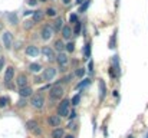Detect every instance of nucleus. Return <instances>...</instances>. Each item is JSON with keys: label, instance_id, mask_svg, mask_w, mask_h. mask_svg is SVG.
Listing matches in <instances>:
<instances>
[{"label": "nucleus", "instance_id": "nucleus-1", "mask_svg": "<svg viewBox=\"0 0 148 138\" xmlns=\"http://www.w3.org/2000/svg\"><path fill=\"white\" fill-rule=\"evenodd\" d=\"M65 95V88L62 84H55L49 88V99L50 101H59Z\"/></svg>", "mask_w": 148, "mask_h": 138}, {"label": "nucleus", "instance_id": "nucleus-2", "mask_svg": "<svg viewBox=\"0 0 148 138\" xmlns=\"http://www.w3.org/2000/svg\"><path fill=\"white\" fill-rule=\"evenodd\" d=\"M45 104H46V98H45L43 93L36 92V93H33V95L30 96V105H32V108H35V109H42V108L45 106Z\"/></svg>", "mask_w": 148, "mask_h": 138}, {"label": "nucleus", "instance_id": "nucleus-3", "mask_svg": "<svg viewBox=\"0 0 148 138\" xmlns=\"http://www.w3.org/2000/svg\"><path fill=\"white\" fill-rule=\"evenodd\" d=\"M69 112H71V99H62L60 101V104L58 105V115L60 117V118H66L68 115H69Z\"/></svg>", "mask_w": 148, "mask_h": 138}, {"label": "nucleus", "instance_id": "nucleus-4", "mask_svg": "<svg viewBox=\"0 0 148 138\" xmlns=\"http://www.w3.org/2000/svg\"><path fill=\"white\" fill-rule=\"evenodd\" d=\"M26 128H27L33 135L42 137V128H40V125H39V122H38L36 119H29V121L26 122Z\"/></svg>", "mask_w": 148, "mask_h": 138}, {"label": "nucleus", "instance_id": "nucleus-5", "mask_svg": "<svg viewBox=\"0 0 148 138\" xmlns=\"http://www.w3.org/2000/svg\"><path fill=\"white\" fill-rule=\"evenodd\" d=\"M56 73H58L56 68H53V66H48V68H45V69H43V72H42V79H43V81H46V82H50L52 79H55Z\"/></svg>", "mask_w": 148, "mask_h": 138}, {"label": "nucleus", "instance_id": "nucleus-6", "mask_svg": "<svg viewBox=\"0 0 148 138\" xmlns=\"http://www.w3.org/2000/svg\"><path fill=\"white\" fill-rule=\"evenodd\" d=\"M56 62L59 65V68H62V71H65V68L69 65V56L66 52H60L56 55Z\"/></svg>", "mask_w": 148, "mask_h": 138}, {"label": "nucleus", "instance_id": "nucleus-7", "mask_svg": "<svg viewBox=\"0 0 148 138\" xmlns=\"http://www.w3.org/2000/svg\"><path fill=\"white\" fill-rule=\"evenodd\" d=\"M53 33L55 32H53L50 25H43V27L40 29V39L42 41H49V39H52Z\"/></svg>", "mask_w": 148, "mask_h": 138}, {"label": "nucleus", "instance_id": "nucleus-8", "mask_svg": "<svg viewBox=\"0 0 148 138\" xmlns=\"http://www.w3.org/2000/svg\"><path fill=\"white\" fill-rule=\"evenodd\" d=\"M40 53H42L43 58H46L49 62H53V60L56 59V55H55V50H53L52 46H43L42 50H40Z\"/></svg>", "mask_w": 148, "mask_h": 138}, {"label": "nucleus", "instance_id": "nucleus-9", "mask_svg": "<svg viewBox=\"0 0 148 138\" xmlns=\"http://www.w3.org/2000/svg\"><path fill=\"white\" fill-rule=\"evenodd\" d=\"M1 39H3V46H4V49H7V50L12 49V45H13V35H12V32H9V30L3 32Z\"/></svg>", "mask_w": 148, "mask_h": 138}, {"label": "nucleus", "instance_id": "nucleus-10", "mask_svg": "<svg viewBox=\"0 0 148 138\" xmlns=\"http://www.w3.org/2000/svg\"><path fill=\"white\" fill-rule=\"evenodd\" d=\"M48 124H49V127L58 128V127L62 124V118H60L58 114H52V115L48 117Z\"/></svg>", "mask_w": 148, "mask_h": 138}, {"label": "nucleus", "instance_id": "nucleus-11", "mask_svg": "<svg viewBox=\"0 0 148 138\" xmlns=\"http://www.w3.org/2000/svg\"><path fill=\"white\" fill-rule=\"evenodd\" d=\"M60 33H62V39H63V41H69V39L73 36V30H72V27H71L69 25H65V26L62 27Z\"/></svg>", "mask_w": 148, "mask_h": 138}, {"label": "nucleus", "instance_id": "nucleus-12", "mask_svg": "<svg viewBox=\"0 0 148 138\" xmlns=\"http://www.w3.org/2000/svg\"><path fill=\"white\" fill-rule=\"evenodd\" d=\"M13 78H14V68L13 66L6 68V72H4V82H6V85H9L13 81Z\"/></svg>", "mask_w": 148, "mask_h": 138}, {"label": "nucleus", "instance_id": "nucleus-13", "mask_svg": "<svg viewBox=\"0 0 148 138\" xmlns=\"http://www.w3.org/2000/svg\"><path fill=\"white\" fill-rule=\"evenodd\" d=\"M33 95V89H32V87H23V88H19V96L20 98H29V96H32Z\"/></svg>", "mask_w": 148, "mask_h": 138}, {"label": "nucleus", "instance_id": "nucleus-14", "mask_svg": "<svg viewBox=\"0 0 148 138\" xmlns=\"http://www.w3.org/2000/svg\"><path fill=\"white\" fill-rule=\"evenodd\" d=\"M43 17H45V12L43 10H36V12H33V14H32V22L36 25V23H40L42 20H43Z\"/></svg>", "mask_w": 148, "mask_h": 138}, {"label": "nucleus", "instance_id": "nucleus-15", "mask_svg": "<svg viewBox=\"0 0 148 138\" xmlns=\"http://www.w3.org/2000/svg\"><path fill=\"white\" fill-rule=\"evenodd\" d=\"M27 84H29V81H27V76H26L25 73H20V75L16 78V85H17L19 88L27 87Z\"/></svg>", "mask_w": 148, "mask_h": 138}, {"label": "nucleus", "instance_id": "nucleus-16", "mask_svg": "<svg viewBox=\"0 0 148 138\" xmlns=\"http://www.w3.org/2000/svg\"><path fill=\"white\" fill-rule=\"evenodd\" d=\"M25 52H26V55H27V56H32V58H36V56L40 53V50L38 49V46H35V45L27 46Z\"/></svg>", "mask_w": 148, "mask_h": 138}, {"label": "nucleus", "instance_id": "nucleus-17", "mask_svg": "<svg viewBox=\"0 0 148 138\" xmlns=\"http://www.w3.org/2000/svg\"><path fill=\"white\" fill-rule=\"evenodd\" d=\"M63 26H65V25H63V19H62V17H56L55 22H53V25H52V29H53V32L56 33V32H60Z\"/></svg>", "mask_w": 148, "mask_h": 138}, {"label": "nucleus", "instance_id": "nucleus-18", "mask_svg": "<svg viewBox=\"0 0 148 138\" xmlns=\"http://www.w3.org/2000/svg\"><path fill=\"white\" fill-rule=\"evenodd\" d=\"M99 101H103L105 99V96H106V84H105V81H99Z\"/></svg>", "mask_w": 148, "mask_h": 138}, {"label": "nucleus", "instance_id": "nucleus-19", "mask_svg": "<svg viewBox=\"0 0 148 138\" xmlns=\"http://www.w3.org/2000/svg\"><path fill=\"white\" fill-rule=\"evenodd\" d=\"M65 45H66V43H65L63 39H56L55 43H53V46H55L53 50H56V52H59V53H60V52H65Z\"/></svg>", "mask_w": 148, "mask_h": 138}, {"label": "nucleus", "instance_id": "nucleus-20", "mask_svg": "<svg viewBox=\"0 0 148 138\" xmlns=\"http://www.w3.org/2000/svg\"><path fill=\"white\" fill-rule=\"evenodd\" d=\"M115 71H116V73H118V76L121 75V66H119V58H118V55H114L112 56V65H111Z\"/></svg>", "mask_w": 148, "mask_h": 138}, {"label": "nucleus", "instance_id": "nucleus-21", "mask_svg": "<svg viewBox=\"0 0 148 138\" xmlns=\"http://www.w3.org/2000/svg\"><path fill=\"white\" fill-rule=\"evenodd\" d=\"M29 71H30V72H33V73H39V72L42 71V65H40V63H38V62H33V63H30V65H29Z\"/></svg>", "mask_w": 148, "mask_h": 138}, {"label": "nucleus", "instance_id": "nucleus-22", "mask_svg": "<svg viewBox=\"0 0 148 138\" xmlns=\"http://www.w3.org/2000/svg\"><path fill=\"white\" fill-rule=\"evenodd\" d=\"M91 3H92V0H85L82 4H79V9H78V13H85L88 9H89V6H91Z\"/></svg>", "mask_w": 148, "mask_h": 138}, {"label": "nucleus", "instance_id": "nucleus-23", "mask_svg": "<svg viewBox=\"0 0 148 138\" xmlns=\"http://www.w3.org/2000/svg\"><path fill=\"white\" fill-rule=\"evenodd\" d=\"M52 138H63V135H65V131L62 130V128H53V131H52Z\"/></svg>", "mask_w": 148, "mask_h": 138}, {"label": "nucleus", "instance_id": "nucleus-24", "mask_svg": "<svg viewBox=\"0 0 148 138\" xmlns=\"http://www.w3.org/2000/svg\"><path fill=\"white\" fill-rule=\"evenodd\" d=\"M72 30H73V35H75V36L81 35V32H82V23H81V20H78V22L75 23V27H73Z\"/></svg>", "mask_w": 148, "mask_h": 138}, {"label": "nucleus", "instance_id": "nucleus-25", "mask_svg": "<svg viewBox=\"0 0 148 138\" xmlns=\"http://www.w3.org/2000/svg\"><path fill=\"white\" fill-rule=\"evenodd\" d=\"M91 84V79L89 78H85V79H82L78 85H76V89H82V88H85L86 85H89Z\"/></svg>", "mask_w": 148, "mask_h": 138}, {"label": "nucleus", "instance_id": "nucleus-26", "mask_svg": "<svg viewBox=\"0 0 148 138\" xmlns=\"http://www.w3.org/2000/svg\"><path fill=\"white\" fill-rule=\"evenodd\" d=\"M10 102V98L9 96H0V108H6Z\"/></svg>", "mask_w": 148, "mask_h": 138}, {"label": "nucleus", "instance_id": "nucleus-27", "mask_svg": "<svg viewBox=\"0 0 148 138\" xmlns=\"http://www.w3.org/2000/svg\"><path fill=\"white\" fill-rule=\"evenodd\" d=\"M65 50H66V53H72V52H75V43H73V42H66Z\"/></svg>", "mask_w": 148, "mask_h": 138}, {"label": "nucleus", "instance_id": "nucleus-28", "mask_svg": "<svg viewBox=\"0 0 148 138\" xmlns=\"http://www.w3.org/2000/svg\"><path fill=\"white\" fill-rule=\"evenodd\" d=\"M84 56H85V59H89V58H91V42H88V43L85 45Z\"/></svg>", "mask_w": 148, "mask_h": 138}, {"label": "nucleus", "instance_id": "nucleus-29", "mask_svg": "<svg viewBox=\"0 0 148 138\" xmlns=\"http://www.w3.org/2000/svg\"><path fill=\"white\" fill-rule=\"evenodd\" d=\"M56 13H58V12H56V9H55V7H48V9L45 10V14H46V16H49V17H55V16H56Z\"/></svg>", "mask_w": 148, "mask_h": 138}, {"label": "nucleus", "instance_id": "nucleus-30", "mask_svg": "<svg viewBox=\"0 0 148 138\" xmlns=\"http://www.w3.org/2000/svg\"><path fill=\"white\" fill-rule=\"evenodd\" d=\"M7 19H9V22H10L12 25H17V16H16L14 13H9V14H7Z\"/></svg>", "mask_w": 148, "mask_h": 138}, {"label": "nucleus", "instance_id": "nucleus-31", "mask_svg": "<svg viewBox=\"0 0 148 138\" xmlns=\"http://www.w3.org/2000/svg\"><path fill=\"white\" fill-rule=\"evenodd\" d=\"M81 102V95L79 93H76V95H73V98L71 99V105H73V106H76L78 104Z\"/></svg>", "mask_w": 148, "mask_h": 138}, {"label": "nucleus", "instance_id": "nucleus-32", "mask_svg": "<svg viewBox=\"0 0 148 138\" xmlns=\"http://www.w3.org/2000/svg\"><path fill=\"white\" fill-rule=\"evenodd\" d=\"M85 73H86V69H85V68H78L76 72H75V75H76L78 78H82Z\"/></svg>", "mask_w": 148, "mask_h": 138}, {"label": "nucleus", "instance_id": "nucleus-33", "mask_svg": "<svg viewBox=\"0 0 148 138\" xmlns=\"http://www.w3.org/2000/svg\"><path fill=\"white\" fill-rule=\"evenodd\" d=\"M116 46V30L114 32V35H112V38H111V43H109V47L112 49V47H115Z\"/></svg>", "mask_w": 148, "mask_h": 138}, {"label": "nucleus", "instance_id": "nucleus-34", "mask_svg": "<svg viewBox=\"0 0 148 138\" xmlns=\"http://www.w3.org/2000/svg\"><path fill=\"white\" fill-rule=\"evenodd\" d=\"M78 20H79V19H78V14H76V13H72V14L69 16V22H71V23H73V25H75Z\"/></svg>", "mask_w": 148, "mask_h": 138}, {"label": "nucleus", "instance_id": "nucleus-35", "mask_svg": "<svg viewBox=\"0 0 148 138\" xmlns=\"http://www.w3.org/2000/svg\"><path fill=\"white\" fill-rule=\"evenodd\" d=\"M109 76H111L112 79H116V78H118V73H116V71H115L112 66L109 68Z\"/></svg>", "mask_w": 148, "mask_h": 138}, {"label": "nucleus", "instance_id": "nucleus-36", "mask_svg": "<svg viewBox=\"0 0 148 138\" xmlns=\"http://www.w3.org/2000/svg\"><path fill=\"white\" fill-rule=\"evenodd\" d=\"M25 105H26V101H25V98H20V99H19V102H17V106L23 108Z\"/></svg>", "mask_w": 148, "mask_h": 138}, {"label": "nucleus", "instance_id": "nucleus-37", "mask_svg": "<svg viewBox=\"0 0 148 138\" xmlns=\"http://www.w3.org/2000/svg\"><path fill=\"white\" fill-rule=\"evenodd\" d=\"M4 65H6V59H4V58L1 56V58H0V72L3 71V68H4Z\"/></svg>", "mask_w": 148, "mask_h": 138}, {"label": "nucleus", "instance_id": "nucleus-38", "mask_svg": "<svg viewBox=\"0 0 148 138\" xmlns=\"http://www.w3.org/2000/svg\"><path fill=\"white\" fill-rule=\"evenodd\" d=\"M68 117H69V119L72 121V119H75V118H76V112H75V111H71Z\"/></svg>", "mask_w": 148, "mask_h": 138}, {"label": "nucleus", "instance_id": "nucleus-39", "mask_svg": "<svg viewBox=\"0 0 148 138\" xmlns=\"http://www.w3.org/2000/svg\"><path fill=\"white\" fill-rule=\"evenodd\" d=\"M88 69H89V72H94V60H89V63H88Z\"/></svg>", "mask_w": 148, "mask_h": 138}, {"label": "nucleus", "instance_id": "nucleus-40", "mask_svg": "<svg viewBox=\"0 0 148 138\" xmlns=\"http://www.w3.org/2000/svg\"><path fill=\"white\" fill-rule=\"evenodd\" d=\"M33 22H25V29H30V26H33Z\"/></svg>", "mask_w": 148, "mask_h": 138}, {"label": "nucleus", "instance_id": "nucleus-41", "mask_svg": "<svg viewBox=\"0 0 148 138\" xmlns=\"http://www.w3.org/2000/svg\"><path fill=\"white\" fill-rule=\"evenodd\" d=\"M27 4L29 6H36L38 4V0H27Z\"/></svg>", "mask_w": 148, "mask_h": 138}, {"label": "nucleus", "instance_id": "nucleus-42", "mask_svg": "<svg viewBox=\"0 0 148 138\" xmlns=\"http://www.w3.org/2000/svg\"><path fill=\"white\" fill-rule=\"evenodd\" d=\"M63 138H75L73 134H66V135H63Z\"/></svg>", "mask_w": 148, "mask_h": 138}, {"label": "nucleus", "instance_id": "nucleus-43", "mask_svg": "<svg viewBox=\"0 0 148 138\" xmlns=\"http://www.w3.org/2000/svg\"><path fill=\"white\" fill-rule=\"evenodd\" d=\"M62 3H63V4H69V3H71V0H62Z\"/></svg>", "mask_w": 148, "mask_h": 138}, {"label": "nucleus", "instance_id": "nucleus-44", "mask_svg": "<svg viewBox=\"0 0 148 138\" xmlns=\"http://www.w3.org/2000/svg\"><path fill=\"white\" fill-rule=\"evenodd\" d=\"M84 1H85V0H76V4H82Z\"/></svg>", "mask_w": 148, "mask_h": 138}, {"label": "nucleus", "instance_id": "nucleus-45", "mask_svg": "<svg viewBox=\"0 0 148 138\" xmlns=\"http://www.w3.org/2000/svg\"><path fill=\"white\" fill-rule=\"evenodd\" d=\"M38 1H42V3H45V1H48V0H38Z\"/></svg>", "mask_w": 148, "mask_h": 138}, {"label": "nucleus", "instance_id": "nucleus-46", "mask_svg": "<svg viewBox=\"0 0 148 138\" xmlns=\"http://www.w3.org/2000/svg\"><path fill=\"white\" fill-rule=\"evenodd\" d=\"M128 138H134V137H128Z\"/></svg>", "mask_w": 148, "mask_h": 138}, {"label": "nucleus", "instance_id": "nucleus-47", "mask_svg": "<svg viewBox=\"0 0 148 138\" xmlns=\"http://www.w3.org/2000/svg\"><path fill=\"white\" fill-rule=\"evenodd\" d=\"M39 138H45V137H39Z\"/></svg>", "mask_w": 148, "mask_h": 138}, {"label": "nucleus", "instance_id": "nucleus-48", "mask_svg": "<svg viewBox=\"0 0 148 138\" xmlns=\"http://www.w3.org/2000/svg\"><path fill=\"white\" fill-rule=\"evenodd\" d=\"M145 138H148V134H147V137H145Z\"/></svg>", "mask_w": 148, "mask_h": 138}]
</instances>
